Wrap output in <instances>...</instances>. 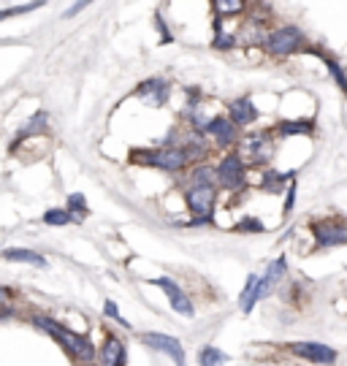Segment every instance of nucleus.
I'll return each mask as SVG.
<instances>
[{
  "label": "nucleus",
  "instance_id": "nucleus-1",
  "mask_svg": "<svg viewBox=\"0 0 347 366\" xmlns=\"http://www.w3.org/2000/svg\"><path fill=\"white\" fill-rule=\"evenodd\" d=\"M33 326H35L38 331L52 336L73 361H82V364H93L95 361L93 342L84 334H73L71 329H65L63 323H57V320H52V317H46V315H33Z\"/></svg>",
  "mask_w": 347,
  "mask_h": 366
},
{
  "label": "nucleus",
  "instance_id": "nucleus-2",
  "mask_svg": "<svg viewBox=\"0 0 347 366\" xmlns=\"http://www.w3.org/2000/svg\"><path fill=\"white\" fill-rule=\"evenodd\" d=\"M133 160H139V163H147V166H152V168H160V171H166V174H179V171H185L190 166V152L185 147H179V144H171V147H160L155 152H144V155H133Z\"/></svg>",
  "mask_w": 347,
  "mask_h": 366
},
{
  "label": "nucleus",
  "instance_id": "nucleus-3",
  "mask_svg": "<svg viewBox=\"0 0 347 366\" xmlns=\"http://www.w3.org/2000/svg\"><path fill=\"white\" fill-rule=\"evenodd\" d=\"M215 201H217V187H195L190 184L185 190V204L193 212V225H204V223H212V214H215Z\"/></svg>",
  "mask_w": 347,
  "mask_h": 366
},
{
  "label": "nucleus",
  "instance_id": "nucleus-4",
  "mask_svg": "<svg viewBox=\"0 0 347 366\" xmlns=\"http://www.w3.org/2000/svg\"><path fill=\"white\" fill-rule=\"evenodd\" d=\"M304 33L299 31V28H293V25H283V28H277V31H272L266 35V41H263V46H266V52L269 55H274V58H290L293 52H299L301 46H304Z\"/></svg>",
  "mask_w": 347,
  "mask_h": 366
},
{
  "label": "nucleus",
  "instance_id": "nucleus-5",
  "mask_svg": "<svg viewBox=\"0 0 347 366\" xmlns=\"http://www.w3.org/2000/svg\"><path fill=\"white\" fill-rule=\"evenodd\" d=\"M215 168H217V184L222 190H242L247 184V163L239 152L222 155Z\"/></svg>",
  "mask_w": 347,
  "mask_h": 366
},
{
  "label": "nucleus",
  "instance_id": "nucleus-6",
  "mask_svg": "<svg viewBox=\"0 0 347 366\" xmlns=\"http://www.w3.org/2000/svg\"><path fill=\"white\" fill-rule=\"evenodd\" d=\"M312 239L320 250H331V247H342L347 244V223L339 217H323L315 220L312 225Z\"/></svg>",
  "mask_w": 347,
  "mask_h": 366
},
{
  "label": "nucleus",
  "instance_id": "nucleus-7",
  "mask_svg": "<svg viewBox=\"0 0 347 366\" xmlns=\"http://www.w3.org/2000/svg\"><path fill=\"white\" fill-rule=\"evenodd\" d=\"M285 272H287V261H285V258H277L274 263H269L266 274L260 277V279H258V285H255L253 296H250L247 302H242V304H239V306H242V312H244V315H250V312L255 309V304L272 293V288H274V285L283 279Z\"/></svg>",
  "mask_w": 347,
  "mask_h": 366
},
{
  "label": "nucleus",
  "instance_id": "nucleus-8",
  "mask_svg": "<svg viewBox=\"0 0 347 366\" xmlns=\"http://www.w3.org/2000/svg\"><path fill=\"white\" fill-rule=\"evenodd\" d=\"M287 350L315 366H331L337 361V350L328 347V345H323V342H290Z\"/></svg>",
  "mask_w": 347,
  "mask_h": 366
},
{
  "label": "nucleus",
  "instance_id": "nucleus-9",
  "mask_svg": "<svg viewBox=\"0 0 347 366\" xmlns=\"http://www.w3.org/2000/svg\"><path fill=\"white\" fill-rule=\"evenodd\" d=\"M141 342L144 345H150L152 350H158V353H166L171 361H174V366H188V358H185V347H182V342L177 339V336H168V334H144L141 336Z\"/></svg>",
  "mask_w": 347,
  "mask_h": 366
},
{
  "label": "nucleus",
  "instance_id": "nucleus-10",
  "mask_svg": "<svg viewBox=\"0 0 347 366\" xmlns=\"http://www.w3.org/2000/svg\"><path fill=\"white\" fill-rule=\"evenodd\" d=\"M152 282L168 296V304H171L174 312H179V315H185V317H193V315H195V306H193L188 293L177 285V279H171V277H158V279H152Z\"/></svg>",
  "mask_w": 347,
  "mask_h": 366
},
{
  "label": "nucleus",
  "instance_id": "nucleus-11",
  "mask_svg": "<svg viewBox=\"0 0 347 366\" xmlns=\"http://www.w3.org/2000/svg\"><path fill=\"white\" fill-rule=\"evenodd\" d=\"M204 133H206V136H209L217 147H222V150L233 147V144H236V139H239V128L228 120V117H222V114L212 117L209 125L204 128Z\"/></svg>",
  "mask_w": 347,
  "mask_h": 366
},
{
  "label": "nucleus",
  "instance_id": "nucleus-12",
  "mask_svg": "<svg viewBox=\"0 0 347 366\" xmlns=\"http://www.w3.org/2000/svg\"><path fill=\"white\" fill-rule=\"evenodd\" d=\"M258 117H260V112L250 98H236V101L228 103V120L236 128H250V125L258 122Z\"/></svg>",
  "mask_w": 347,
  "mask_h": 366
},
{
  "label": "nucleus",
  "instance_id": "nucleus-13",
  "mask_svg": "<svg viewBox=\"0 0 347 366\" xmlns=\"http://www.w3.org/2000/svg\"><path fill=\"white\" fill-rule=\"evenodd\" d=\"M242 150L250 157V163H269V157L274 155V150H272V136L269 133H253V136H247L244 144H242Z\"/></svg>",
  "mask_w": 347,
  "mask_h": 366
},
{
  "label": "nucleus",
  "instance_id": "nucleus-14",
  "mask_svg": "<svg viewBox=\"0 0 347 366\" xmlns=\"http://www.w3.org/2000/svg\"><path fill=\"white\" fill-rule=\"evenodd\" d=\"M100 366H125V345H123V339L114 334L106 336V342H103V347H100Z\"/></svg>",
  "mask_w": 347,
  "mask_h": 366
},
{
  "label": "nucleus",
  "instance_id": "nucleus-15",
  "mask_svg": "<svg viewBox=\"0 0 347 366\" xmlns=\"http://www.w3.org/2000/svg\"><path fill=\"white\" fill-rule=\"evenodd\" d=\"M168 95H171V85L166 79H147L139 87V98H144L152 106H163L168 101Z\"/></svg>",
  "mask_w": 347,
  "mask_h": 366
},
{
  "label": "nucleus",
  "instance_id": "nucleus-16",
  "mask_svg": "<svg viewBox=\"0 0 347 366\" xmlns=\"http://www.w3.org/2000/svg\"><path fill=\"white\" fill-rule=\"evenodd\" d=\"M3 258L8 263H28L35 269H46V258L35 250H25V247H8V250H3Z\"/></svg>",
  "mask_w": 347,
  "mask_h": 366
},
{
  "label": "nucleus",
  "instance_id": "nucleus-17",
  "mask_svg": "<svg viewBox=\"0 0 347 366\" xmlns=\"http://www.w3.org/2000/svg\"><path fill=\"white\" fill-rule=\"evenodd\" d=\"M190 184H195V187H217V168L195 166L193 174H190Z\"/></svg>",
  "mask_w": 347,
  "mask_h": 366
},
{
  "label": "nucleus",
  "instance_id": "nucleus-18",
  "mask_svg": "<svg viewBox=\"0 0 347 366\" xmlns=\"http://www.w3.org/2000/svg\"><path fill=\"white\" fill-rule=\"evenodd\" d=\"M225 361H228V356L222 353L220 347H215V345H206L198 353V364L201 366H225Z\"/></svg>",
  "mask_w": 347,
  "mask_h": 366
},
{
  "label": "nucleus",
  "instance_id": "nucleus-19",
  "mask_svg": "<svg viewBox=\"0 0 347 366\" xmlns=\"http://www.w3.org/2000/svg\"><path fill=\"white\" fill-rule=\"evenodd\" d=\"M212 8L217 11V19H225V17H233V14H242L247 8V3L242 0H215Z\"/></svg>",
  "mask_w": 347,
  "mask_h": 366
},
{
  "label": "nucleus",
  "instance_id": "nucleus-20",
  "mask_svg": "<svg viewBox=\"0 0 347 366\" xmlns=\"http://www.w3.org/2000/svg\"><path fill=\"white\" fill-rule=\"evenodd\" d=\"M46 125H49V114L46 112H35L30 120H28V125L22 128V139H28V136H35V133H44L46 130Z\"/></svg>",
  "mask_w": 347,
  "mask_h": 366
},
{
  "label": "nucleus",
  "instance_id": "nucleus-21",
  "mask_svg": "<svg viewBox=\"0 0 347 366\" xmlns=\"http://www.w3.org/2000/svg\"><path fill=\"white\" fill-rule=\"evenodd\" d=\"M76 220H79V217H73L68 209H46V212H44V223H46V225H71V223H76Z\"/></svg>",
  "mask_w": 347,
  "mask_h": 366
},
{
  "label": "nucleus",
  "instance_id": "nucleus-22",
  "mask_svg": "<svg viewBox=\"0 0 347 366\" xmlns=\"http://www.w3.org/2000/svg\"><path fill=\"white\" fill-rule=\"evenodd\" d=\"M312 122L307 120H296V122H280L277 125V133H283V136H296V133H312Z\"/></svg>",
  "mask_w": 347,
  "mask_h": 366
},
{
  "label": "nucleus",
  "instance_id": "nucleus-23",
  "mask_svg": "<svg viewBox=\"0 0 347 366\" xmlns=\"http://www.w3.org/2000/svg\"><path fill=\"white\" fill-rule=\"evenodd\" d=\"M287 177H283V174H277V171H263V177H260V187L266 190V193H280L283 190V184Z\"/></svg>",
  "mask_w": 347,
  "mask_h": 366
},
{
  "label": "nucleus",
  "instance_id": "nucleus-24",
  "mask_svg": "<svg viewBox=\"0 0 347 366\" xmlns=\"http://www.w3.org/2000/svg\"><path fill=\"white\" fill-rule=\"evenodd\" d=\"M35 8H41V3H25V6H11V8H3L0 11V22L11 19V17H22V14H30Z\"/></svg>",
  "mask_w": 347,
  "mask_h": 366
},
{
  "label": "nucleus",
  "instance_id": "nucleus-25",
  "mask_svg": "<svg viewBox=\"0 0 347 366\" xmlns=\"http://www.w3.org/2000/svg\"><path fill=\"white\" fill-rule=\"evenodd\" d=\"M65 209L73 214V217H76V214H79V217H82V214H87V201H84V195H82V193H73V195H68V204H65Z\"/></svg>",
  "mask_w": 347,
  "mask_h": 366
},
{
  "label": "nucleus",
  "instance_id": "nucleus-26",
  "mask_svg": "<svg viewBox=\"0 0 347 366\" xmlns=\"http://www.w3.org/2000/svg\"><path fill=\"white\" fill-rule=\"evenodd\" d=\"M239 41V35L233 33H225L222 28H217V35H215V49H233Z\"/></svg>",
  "mask_w": 347,
  "mask_h": 366
},
{
  "label": "nucleus",
  "instance_id": "nucleus-27",
  "mask_svg": "<svg viewBox=\"0 0 347 366\" xmlns=\"http://www.w3.org/2000/svg\"><path fill=\"white\" fill-rule=\"evenodd\" d=\"M103 315H106V317H112L114 323H120V326L130 329V323H125V320H123V315H120V309H117V302H112V299H109V302L103 304Z\"/></svg>",
  "mask_w": 347,
  "mask_h": 366
},
{
  "label": "nucleus",
  "instance_id": "nucleus-28",
  "mask_svg": "<svg viewBox=\"0 0 347 366\" xmlns=\"http://www.w3.org/2000/svg\"><path fill=\"white\" fill-rule=\"evenodd\" d=\"M239 231H263V223H258V220H253V217H247V220L239 223Z\"/></svg>",
  "mask_w": 347,
  "mask_h": 366
},
{
  "label": "nucleus",
  "instance_id": "nucleus-29",
  "mask_svg": "<svg viewBox=\"0 0 347 366\" xmlns=\"http://www.w3.org/2000/svg\"><path fill=\"white\" fill-rule=\"evenodd\" d=\"M8 299H11V290H8V288H3V285H0V309H3V306L8 304Z\"/></svg>",
  "mask_w": 347,
  "mask_h": 366
},
{
  "label": "nucleus",
  "instance_id": "nucleus-30",
  "mask_svg": "<svg viewBox=\"0 0 347 366\" xmlns=\"http://www.w3.org/2000/svg\"><path fill=\"white\" fill-rule=\"evenodd\" d=\"M84 6H87V3H76V6H73V8H71V14H79V11H82V8H84Z\"/></svg>",
  "mask_w": 347,
  "mask_h": 366
},
{
  "label": "nucleus",
  "instance_id": "nucleus-31",
  "mask_svg": "<svg viewBox=\"0 0 347 366\" xmlns=\"http://www.w3.org/2000/svg\"><path fill=\"white\" fill-rule=\"evenodd\" d=\"M82 366H100V364H95V361H93V364H82Z\"/></svg>",
  "mask_w": 347,
  "mask_h": 366
}]
</instances>
